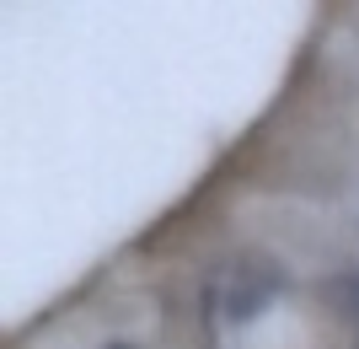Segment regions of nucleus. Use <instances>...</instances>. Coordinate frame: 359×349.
I'll return each instance as SVG.
<instances>
[{"mask_svg": "<svg viewBox=\"0 0 359 349\" xmlns=\"http://www.w3.org/2000/svg\"><path fill=\"white\" fill-rule=\"evenodd\" d=\"M107 349H129V344H107Z\"/></svg>", "mask_w": 359, "mask_h": 349, "instance_id": "nucleus-1", "label": "nucleus"}]
</instances>
